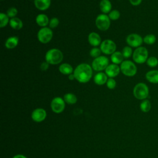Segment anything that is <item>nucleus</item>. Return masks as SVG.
I'll use <instances>...</instances> for the list:
<instances>
[{"label": "nucleus", "mask_w": 158, "mask_h": 158, "mask_svg": "<svg viewBox=\"0 0 158 158\" xmlns=\"http://www.w3.org/2000/svg\"><path fill=\"white\" fill-rule=\"evenodd\" d=\"M93 70L92 67L86 63L80 64L73 71L75 80L81 83L88 82L93 76Z\"/></svg>", "instance_id": "f257e3e1"}, {"label": "nucleus", "mask_w": 158, "mask_h": 158, "mask_svg": "<svg viewBox=\"0 0 158 158\" xmlns=\"http://www.w3.org/2000/svg\"><path fill=\"white\" fill-rule=\"evenodd\" d=\"M64 55L62 51L56 48L48 50L45 54V60L51 65L60 64L62 61Z\"/></svg>", "instance_id": "f03ea898"}, {"label": "nucleus", "mask_w": 158, "mask_h": 158, "mask_svg": "<svg viewBox=\"0 0 158 158\" xmlns=\"http://www.w3.org/2000/svg\"><path fill=\"white\" fill-rule=\"evenodd\" d=\"M149 88L144 83H137L133 88V93L134 96L139 100H144L149 96Z\"/></svg>", "instance_id": "7ed1b4c3"}, {"label": "nucleus", "mask_w": 158, "mask_h": 158, "mask_svg": "<svg viewBox=\"0 0 158 158\" xmlns=\"http://www.w3.org/2000/svg\"><path fill=\"white\" fill-rule=\"evenodd\" d=\"M148 51L145 47L139 46L133 51L132 58L135 63L142 64L146 62L148 58Z\"/></svg>", "instance_id": "20e7f679"}, {"label": "nucleus", "mask_w": 158, "mask_h": 158, "mask_svg": "<svg viewBox=\"0 0 158 158\" xmlns=\"http://www.w3.org/2000/svg\"><path fill=\"white\" fill-rule=\"evenodd\" d=\"M120 72L127 77H133L136 74L137 67L135 64L130 60H123L120 65Z\"/></svg>", "instance_id": "39448f33"}, {"label": "nucleus", "mask_w": 158, "mask_h": 158, "mask_svg": "<svg viewBox=\"0 0 158 158\" xmlns=\"http://www.w3.org/2000/svg\"><path fill=\"white\" fill-rule=\"evenodd\" d=\"M53 36V32L49 27L41 28L37 33L38 41L43 44H47L51 41Z\"/></svg>", "instance_id": "423d86ee"}, {"label": "nucleus", "mask_w": 158, "mask_h": 158, "mask_svg": "<svg viewBox=\"0 0 158 158\" xmlns=\"http://www.w3.org/2000/svg\"><path fill=\"white\" fill-rule=\"evenodd\" d=\"M109 59L106 56H100L94 59L91 64V67L94 70L100 72L106 69L109 65Z\"/></svg>", "instance_id": "0eeeda50"}, {"label": "nucleus", "mask_w": 158, "mask_h": 158, "mask_svg": "<svg viewBox=\"0 0 158 158\" xmlns=\"http://www.w3.org/2000/svg\"><path fill=\"white\" fill-rule=\"evenodd\" d=\"M95 23L96 27L101 31H106L110 25V19L109 16L105 14H101L97 16Z\"/></svg>", "instance_id": "6e6552de"}, {"label": "nucleus", "mask_w": 158, "mask_h": 158, "mask_svg": "<svg viewBox=\"0 0 158 158\" xmlns=\"http://www.w3.org/2000/svg\"><path fill=\"white\" fill-rule=\"evenodd\" d=\"M100 49L105 54L109 55L113 54L116 50V44L111 40H105L100 44Z\"/></svg>", "instance_id": "1a4fd4ad"}, {"label": "nucleus", "mask_w": 158, "mask_h": 158, "mask_svg": "<svg viewBox=\"0 0 158 158\" xmlns=\"http://www.w3.org/2000/svg\"><path fill=\"white\" fill-rule=\"evenodd\" d=\"M126 42L129 46L137 48L143 43V38L137 33H131L127 36Z\"/></svg>", "instance_id": "9d476101"}, {"label": "nucleus", "mask_w": 158, "mask_h": 158, "mask_svg": "<svg viewBox=\"0 0 158 158\" xmlns=\"http://www.w3.org/2000/svg\"><path fill=\"white\" fill-rule=\"evenodd\" d=\"M64 99L60 97H56L52 99L51 102V107L52 110L56 113L59 114L63 112L65 109V104Z\"/></svg>", "instance_id": "9b49d317"}, {"label": "nucleus", "mask_w": 158, "mask_h": 158, "mask_svg": "<svg viewBox=\"0 0 158 158\" xmlns=\"http://www.w3.org/2000/svg\"><path fill=\"white\" fill-rule=\"evenodd\" d=\"M46 117V112L42 108H37L31 113V118L33 121L40 122L43 121Z\"/></svg>", "instance_id": "f8f14e48"}, {"label": "nucleus", "mask_w": 158, "mask_h": 158, "mask_svg": "<svg viewBox=\"0 0 158 158\" xmlns=\"http://www.w3.org/2000/svg\"><path fill=\"white\" fill-rule=\"evenodd\" d=\"M120 72V67L115 64H109L105 69V73L109 78H114L117 77Z\"/></svg>", "instance_id": "ddd939ff"}, {"label": "nucleus", "mask_w": 158, "mask_h": 158, "mask_svg": "<svg viewBox=\"0 0 158 158\" xmlns=\"http://www.w3.org/2000/svg\"><path fill=\"white\" fill-rule=\"evenodd\" d=\"M88 43L93 47H97L101 43L100 35L96 32H91L88 36Z\"/></svg>", "instance_id": "4468645a"}, {"label": "nucleus", "mask_w": 158, "mask_h": 158, "mask_svg": "<svg viewBox=\"0 0 158 158\" xmlns=\"http://www.w3.org/2000/svg\"><path fill=\"white\" fill-rule=\"evenodd\" d=\"M146 79L153 84L158 83V70H152L146 72L145 75Z\"/></svg>", "instance_id": "2eb2a0df"}, {"label": "nucleus", "mask_w": 158, "mask_h": 158, "mask_svg": "<svg viewBox=\"0 0 158 158\" xmlns=\"http://www.w3.org/2000/svg\"><path fill=\"white\" fill-rule=\"evenodd\" d=\"M106 73L99 72L97 73L94 77V82L98 85H103L106 83L108 78Z\"/></svg>", "instance_id": "dca6fc26"}, {"label": "nucleus", "mask_w": 158, "mask_h": 158, "mask_svg": "<svg viewBox=\"0 0 158 158\" xmlns=\"http://www.w3.org/2000/svg\"><path fill=\"white\" fill-rule=\"evenodd\" d=\"M36 22L40 27H46L49 23V19L48 17L44 14H40L36 17Z\"/></svg>", "instance_id": "f3484780"}, {"label": "nucleus", "mask_w": 158, "mask_h": 158, "mask_svg": "<svg viewBox=\"0 0 158 158\" xmlns=\"http://www.w3.org/2000/svg\"><path fill=\"white\" fill-rule=\"evenodd\" d=\"M35 7L40 10H47L51 5V0H34Z\"/></svg>", "instance_id": "a211bd4d"}, {"label": "nucleus", "mask_w": 158, "mask_h": 158, "mask_svg": "<svg viewBox=\"0 0 158 158\" xmlns=\"http://www.w3.org/2000/svg\"><path fill=\"white\" fill-rule=\"evenodd\" d=\"M19 39L16 36H12L9 37L6 42H5V46L7 49H12L15 48L19 44Z\"/></svg>", "instance_id": "6ab92c4d"}, {"label": "nucleus", "mask_w": 158, "mask_h": 158, "mask_svg": "<svg viewBox=\"0 0 158 158\" xmlns=\"http://www.w3.org/2000/svg\"><path fill=\"white\" fill-rule=\"evenodd\" d=\"M59 70L61 73L67 75L73 73L74 71L73 67L68 63H63L60 64L59 67Z\"/></svg>", "instance_id": "aec40b11"}, {"label": "nucleus", "mask_w": 158, "mask_h": 158, "mask_svg": "<svg viewBox=\"0 0 158 158\" xmlns=\"http://www.w3.org/2000/svg\"><path fill=\"white\" fill-rule=\"evenodd\" d=\"M99 8L103 14H107L111 11L112 4L109 0H101L99 3Z\"/></svg>", "instance_id": "412c9836"}, {"label": "nucleus", "mask_w": 158, "mask_h": 158, "mask_svg": "<svg viewBox=\"0 0 158 158\" xmlns=\"http://www.w3.org/2000/svg\"><path fill=\"white\" fill-rule=\"evenodd\" d=\"M9 25L12 29H14L16 30H20L23 25L22 20L16 17L14 18H11L10 19Z\"/></svg>", "instance_id": "4be33fe9"}, {"label": "nucleus", "mask_w": 158, "mask_h": 158, "mask_svg": "<svg viewBox=\"0 0 158 158\" xmlns=\"http://www.w3.org/2000/svg\"><path fill=\"white\" fill-rule=\"evenodd\" d=\"M123 56L120 51H115L111 54L110 60L115 64H120L123 61Z\"/></svg>", "instance_id": "5701e85b"}, {"label": "nucleus", "mask_w": 158, "mask_h": 158, "mask_svg": "<svg viewBox=\"0 0 158 158\" xmlns=\"http://www.w3.org/2000/svg\"><path fill=\"white\" fill-rule=\"evenodd\" d=\"M64 101L69 104H75L77 101V96L71 93H66L64 96Z\"/></svg>", "instance_id": "b1692460"}, {"label": "nucleus", "mask_w": 158, "mask_h": 158, "mask_svg": "<svg viewBox=\"0 0 158 158\" xmlns=\"http://www.w3.org/2000/svg\"><path fill=\"white\" fill-rule=\"evenodd\" d=\"M156 41V36L154 34H148L143 38V42L148 45H152Z\"/></svg>", "instance_id": "393cba45"}, {"label": "nucleus", "mask_w": 158, "mask_h": 158, "mask_svg": "<svg viewBox=\"0 0 158 158\" xmlns=\"http://www.w3.org/2000/svg\"><path fill=\"white\" fill-rule=\"evenodd\" d=\"M151 109V102L148 99L143 100V101L140 104V109L143 112H148Z\"/></svg>", "instance_id": "a878e982"}, {"label": "nucleus", "mask_w": 158, "mask_h": 158, "mask_svg": "<svg viewBox=\"0 0 158 158\" xmlns=\"http://www.w3.org/2000/svg\"><path fill=\"white\" fill-rule=\"evenodd\" d=\"M0 27L4 28L5 27L8 23H9V17L7 16L6 14H4L3 12L0 13Z\"/></svg>", "instance_id": "bb28decb"}, {"label": "nucleus", "mask_w": 158, "mask_h": 158, "mask_svg": "<svg viewBox=\"0 0 158 158\" xmlns=\"http://www.w3.org/2000/svg\"><path fill=\"white\" fill-rule=\"evenodd\" d=\"M146 63L149 67L154 68L158 65V59L154 56H151L148 58Z\"/></svg>", "instance_id": "cd10ccee"}, {"label": "nucleus", "mask_w": 158, "mask_h": 158, "mask_svg": "<svg viewBox=\"0 0 158 158\" xmlns=\"http://www.w3.org/2000/svg\"><path fill=\"white\" fill-rule=\"evenodd\" d=\"M122 52V54H123L124 58L127 59V58L130 57L133 55V52L131 47H130L129 46H127L123 48Z\"/></svg>", "instance_id": "c85d7f7f"}, {"label": "nucleus", "mask_w": 158, "mask_h": 158, "mask_svg": "<svg viewBox=\"0 0 158 158\" xmlns=\"http://www.w3.org/2000/svg\"><path fill=\"white\" fill-rule=\"evenodd\" d=\"M109 17L112 20H116L120 18V12L117 10H112L109 13Z\"/></svg>", "instance_id": "c756f323"}, {"label": "nucleus", "mask_w": 158, "mask_h": 158, "mask_svg": "<svg viewBox=\"0 0 158 158\" xmlns=\"http://www.w3.org/2000/svg\"><path fill=\"white\" fill-rule=\"evenodd\" d=\"M101 53V51L100 48H98L96 47L93 48L89 51V55L94 59L100 56Z\"/></svg>", "instance_id": "7c9ffc66"}, {"label": "nucleus", "mask_w": 158, "mask_h": 158, "mask_svg": "<svg viewBox=\"0 0 158 158\" xmlns=\"http://www.w3.org/2000/svg\"><path fill=\"white\" fill-rule=\"evenodd\" d=\"M18 13V10L17 9L14 7H11L10 8H9L7 10V12H6V14L7 15V16L9 17V18H14V17H15V16L17 15Z\"/></svg>", "instance_id": "2f4dec72"}, {"label": "nucleus", "mask_w": 158, "mask_h": 158, "mask_svg": "<svg viewBox=\"0 0 158 158\" xmlns=\"http://www.w3.org/2000/svg\"><path fill=\"white\" fill-rule=\"evenodd\" d=\"M59 24V20L57 17H52L50 19L49 23V27L50 28H55Z\"/></svg>", "instance_id": "473e14b6"}, {"label": "nucleus", "mask_w": 158, "mask_h": 158, "mask_svg": "<svg viewBox=\"0 0 158 158\" xmlns=\"http://www.w3.org/2000/svg\"><path fill=\"white\" fill-rule=\"evenodd\" d=\"M106 86L110 89H114L116 86V81L114 78H109L106 82Z\"/></svg>", "instance_id": "72a5a7b5"}, {"label": "nucleus", "mask_w": 158, "mask_h": 158, "mask_svg": "<svg viewBox=\"0 0 158 158\" xmlns=\"http://www.w3.org/2000/svg\"><path fill=\"white\" fill-rule=\"evenodd\" d=\"M49 66V64L48 62H46V61L45 60V61L43 62L41 64L40 67L41 70H42V71H46V70H47L48 69Z\"/></svg>", "instance_id": "f704fd0d"}, {"label": "nucleus", "mask_w": 158, "mask_h": 158, "mask_svg": "<svg viewBox=\"0 0 158 158\" xmlns=\"http://www.w3.org/2000/svg\"><path fill=\"white\" fill-rule=\"evenodd\" d=\"M129 1L131 5L134 6H136L139 5L141 3L142 0H129Z\"/></svg>", "instance_id": "c9c22d12"}, {"label": "nucleus", "mask_w": 158, "mask_h": 158, "mask_svg": "<svg viewBox=\"0 0 158 158\" xmlns=\"http://www.w3.org/2000/svg\"><path fill=\"white\" fill-rule=\"evenodd\" d=\"M12 158H27V157H25V156L22 155V154H17V155L14 156Z\"/></svg>", "instance_id": "e433bc0d"}, {"label": "nucleus", "mask_w": 158, "mask_h": 158, "mask_svg": "<svg viewBox=\"0 0 158 158\" xmlns=\"http://www.w3.org/2000/svg\"><path fill=\"white\" fill-rule=\"evenodd\" d=\"M68 78H69L70 80H73L74 79H75L73 73H72V74H70V75H69V77H68Z\"/></svg>", "instance_id": "4c0bfd02"}, {"label": "nucleus", "mask_w": 158, "mask_h": 158, "mask_svg": "<svg viewBox=\"0 0 158 158\" xmlns=\"http://www.w3.org/2000/svg\"></svg>", "instance_id": "58836bf2"}]
</instances>
